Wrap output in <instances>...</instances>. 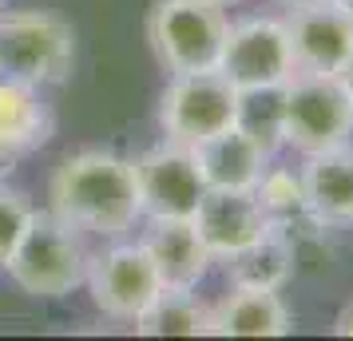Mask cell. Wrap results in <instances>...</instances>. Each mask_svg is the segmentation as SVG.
Wrapping results in <instances>:
<instances>
[{"label":"cell","instance_id":"obj_1","mask_svg":"<svg viewBox=\"0 0 353 341\" xmlns=\"http://www.w3.org/2000/svg\"><path fill=\"white\" fill-rule=\"evenodd\" d=\"M48 211L83 238H128L143 223L135 159L112 147H83L60 159L48 179Z\"/></svg>","mask_w":353,"mask_h":341},{"label":"cell","instance_id":"obj_2","mask_svg":"<svg viewBox=\"0 0 353 341\" xmlns=\"http://www.w3.org/2000/svg\"><path fill=\"white\" fill-rule=\"evenodd\" d=\"M88 258H92V250H88V238L80 230L68 227L64 218H56L48 207H36L32 223L24 230V238L17 242L4 274L28 298L60 302L68 293L83 290Z\"/></svg>","mask_w":353,"mask_h":341},{"label":"cell","instance_id":"obj_3","mask_svg":"<svg viewBox=\"0 0 353 341\" xmlns=\"http://www.w3.org/2000/svg\"><path fill=\"white\" fill-rule=\"evenodd\" d=\"M76 72V28L52 8H0V76L60 87Z\"/></svg>","mask_w":353,"mask_h":341},{"label":"cell","instance_id":"obj_4","mask_svg":"<svg viewBox=\"0 0 353 341\" xmlns=\"http://www.w3.org/2000/svg\"><path fill=\"white\" fill-rule=\"evenodd\" d=\"M278 123L282 147L298 151L302 159L345 147L353 139V96L341 76H302L278 92Z\"/></svg>","mask_w":353,"mask_h":341},{"label":"cell","instance_id":"obj_5","mask_svg":"<svg viewBox=\"0 0 353 341\" xmlns=\"http://www.w3.org/2000/svg\"><path fill=\"white\" fill-rule=\"evenodd\" d=\"M230 17L210 0H155L147 12V48L167 76L219 68Z\"/></svg>","mask_w":353,"mask_h":341},{"label":"cell","instance_id":"obj_6","mask_svg":"<svg viewBox=\"0 0 353 341\" xmlns=\"http://www.w3.org/2000/svg\"><path fill=\"white\" fill-rule=\"evenodd\" d=\"M239 103L242 92L219 68L167 76V87L159 96V131L167 143L194 151L199 143L239 123Z\"/></svg>","mask_w":353,"mask_h":341},{"label":"cell","instance_id":"obj_7","mask_svg":"<svg viewBox=\"0 0 353 341\" xmlns=\"http://www.w3.org/2000/svg\"><path fill=\"white\" fill-rule=\"evenodd\" d=\"M83 290L92 293V306L108 322H135L151 298L163 290L159 270L139 238H112L103 250H92L88 258V278Z\"/></svg>","mask_w":353,"mask_h":341},{"label":"cell","instance_id":"obj_8","mask_svg":"<svg viewBox=\"0 0 353 341\" xmlns=\"http://www.w3.org/2000/svg\"><path fill=\"white\" fill-rule=\"evenodd\" d=\"M219 72L239 92H282L294 80V52L282 17L230 20L219 52Z\"/></svg>","mask_w":353,"mask_h":341},{"label":"cell","instance_id":"obj_9","mask_svg":"<svg viewBox=\"0 0 353 341\" xmlns=\"http://www.w3.org/2000/svg\"><path fill=\"white\" fill-rule=\"evenodd\" d=\"M135 187L143 218H191L207 195L194 151L167 139L135 155Z\"/></svg>","mask_w":353,"mask_h":341},{"label":"cell","instance_id":"obj_10","mask_svg":"<svg viewBox=\"0 0 353 341\" xmlns=\"http://www.w3.org/2000/svg\"><path fill=\"white\" fill-rule=\"evenodd\" d=\"M290 52H294V72L302 76H341L353 64V17L334 4H302L290 8L286 17Z\"/></svg>","mask_w":353,"mask_h":341},{"label":"cell","instance_id":"obj_11","mask_svg":"<svg viewBox=\"0 0 353 341\" xmlns=\"http://www.w3.org/2000/svg\"><path fill=\"white\" fill-rule=\"evenodd\" d=\"M56 135V112L44 99V87H36L17 76H0V179L20 159L36 155Z\"/></svg>","mask_w":353,"mask_h":341},{"label":"cell","instance_id":"obj_12","mask_svg":"<svg viewBox=\"0 0 353 341\" xmlns=\"http://www.w3.org/2000/svg\"><path fill=\"white\" fill-rule=\"evenodd\" d=\"M135 238L151 254L159 282L167 290H199V282L214 266L207 242L199 238L191 218H143Z\"/></svg>","mask_w":353,"mask_h":341},{"label":"cell","instance_id":"obj_13","mask_svg":"<svg viewBox=\"0 0 353 341\" xmlns=\"http://www.w3.org/2000/svg\"><path fill=\"white\" fill-rule=\"evenodd\" d=\"M191 223L214 262L239 254L242 246L258 242L270 230V218L258 207L254 191H207Z\"/></svg>","mask_w":353,"mask_h":341},{"label":"cell","instance_id":"obj_14","mask_svg":"<svg viewBox=\"0 0 353 341\" xmlns=\"http://www.w3.org/2000/svg\"><path fill=\"white\" fill-rule=\"evenodd\" d=\"M270 159V151L254 135H246L239 123L194 147V163L203 171L207 191H254Z\"/></svg>","mask_w":353,"mask_h":341},{"label":"cell","instance_id":"obj_15","mask_svg":"<svg viewBox=\"0 0 353 341\" xmlns=\"http://www.w3.org/2000/svg\"><path fill=\"white\" fill-rule=\"evenodd\" d=\"M305 191V211L321 227H350L353 223V147L321 151L298 167Z\"/></svg>","mask_w":353,"mask_h":341},{"label":"cell","instance_id":"obj_16","mask_svg":"<svg viewBox=\"0 0 353 341\" xmlns=\"http://www.w3.org/2000/svg\"><path fill=\"white\" fill-rule=\"evenodd\" d=\"M294 329L286 302L278 290H246V286H230V290L210 306V333L214 338H282Z\"/></svg>","mask_w":353,"mask_h":341},{"label":"cell","instance_id":"obj_17","mask_svg":"<svg viewBox=\"0 0 353 341\" xmlns=\"http://www.w3.org/2000/svg\"><path fill=\"white\" fill-rule=\"evenodd\" d=\"M226 274V286H246V290H282L294 278V250L290 238L278 227H270L258 242L242 246L239 254L219 262Z\"/></svg>","mask_w":353,"mask_h":341},{"label":"cell","instance_id":"obj_18","mask_svg":"<svg viewBox=\"0 0 353 341\" xmlns=\"http://www.w3.org/2000/svg\"><path fill=\"white\" fill-rule=\"evenodd\" d=\"M131 325L139 338H199V333H210V306H203L194 290L163 286Z\"/></svg>","mask_w":353,"mask_h":341},{"label":"cell","instance_id":"obj_19","mask_svg":"<svg viewBox=\"0 0 353 341\" xmlns=\"http://www.w3.org/2000/svg\"><path fill=\"white\" fill-rule=\"evenodd\" d=\"M258 207L266 211L270 227H290V223H305V191H302V175L294 167H278L270 159V167L262 171V179L254 187Z\"/></svg>","mask_w":353,"mask_h":341},{"label":"cell","instance_id":"obj_20","mask_svg":"<svg viewBox=\"0 0 353 341\" xmlns=\"http://www.w3.org/2000/svg\"><path fill=\"white\" fill-rule=\"evenodd\" d=\"M239 127L254 135L270 155L282 151V123H278V92H242Z\"/></svg>","mask_w":353,"mask_h":341},{"label":"cell","instance_id":"obj_21","mask_svg":"<svg viewBox=\"0 0 353 341\" xmlns=\"http://www.w3.org/2000/svg\"><path fill=\"white\" fill-rule=\"evenodd\" d=\"M32 211H36L32 198L24 195L20 187H12L8 179H0V270L8 266L17 242L24 238V230L32 223Z\"/></svg>","mask_w":353,"mask_h":341},{"label":"cell","instance_id":"obj_22","mask_svg":"<svg viewBox=\"0 0 353 341\" xmlns=\"http://www.w3.org/2000/svg\"><path fill=\"white\" fill-rule=\"evenodd\" d=\"M334 333H341V338H353V302L341 313H337V325H334Z\"/></svg>","mask_w":353,"mask_h":341},{"label":"cell","instance_id":"obj_23","mask_svg":"<svg viewBox=\"0 0 353 341\" xmlns=\"http://www.w3.org/2000/svg\"><path fill=\"white\" fill-rule=\"evenodd\" d=\"M282 8H302V4H321V0H278Z\"/></svg>","mask_w":353,"mask_h":341},{"label":"cell","instance_id":"obj_24","mask_svg":"<svg viewBox=\"0 0 353 341\" xmlns=\"http://www.w3.org/2000/svg\"><path fill=\"white\" fill-rule=\"evenodd\" d=\"M341 80H345V87H350V96H353V64L345 68V72H341Z\"/></svg>","mask_w":353,"mask_h":341},{"label":"cell","instance_id":"obj_25","mask_svg":"<svg viewBox=\"0 0 353 341\" xmlns=\"http://www.w3.org/2000/svg\"><path fill=\"white\" fill-rule=\"evenodd\" d=\"M210 4H219V8H234V4H246V0H210Z\"/></svg>","mask_w":353,"mask_h":341},{"label":"cell","instance_id":"obj_26","mask_svg":"<svg viewBox=\"0 0 353 341\" xmlns=\"http://www.w3.org/2000/svg\"><path fill=\"white\" fill-rule=\"evenodd\" d=\"M334 4H341V8H345V12L353 17V0H334Z\"/></svg>","mask_w":353,"mask_h":341},{"label":"cell","instance_id":"obj_27","mask_svg":"<svg viewBox=\"0 0 353 341\" xmlns=\"http://www.w3.org/2000/svg\"><path fill=\"white\" fill-rule=\"evenodd\" d=\"M0 8H4V0H0Z\"/></svg>","mask_w":353,"mask_h":341}]
</instances>
